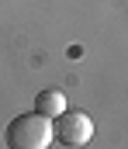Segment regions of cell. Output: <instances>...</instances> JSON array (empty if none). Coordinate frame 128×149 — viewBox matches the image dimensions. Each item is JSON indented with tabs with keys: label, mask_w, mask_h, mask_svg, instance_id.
<instances>
[{
	"label": "cell",
	"mask_w": 128,
	"mask_h": 149,
	"mask_svg": "<svg viewBox=\"0 0 128 149\" xmlns=\"http://www.w3.org/2000/svg\"><path fill=\"white\" fill-rule=\"evenodd\" d=\"M3 142H7V149H45L52 142V118H45L38 111H24L10 118Z\"/></svg>",
	"instance_id": "cell-1"
},
{
	"label": "cell",
	"mask_w": 128,
	"mask_h": 149,
	"mask_svg": "<svg viewBox=\"0 0 128 149\" xmlns=\"http://www.w3.org/2000/svg\"><path fill=\"white\" fill-rule=\"evenodd\" d=\"M52 139L62 146H86L93 139V121L86 111H66L52 118Z\"/></svg>",
	"instance_id": "cell-2"
},
{
	"label": "cell",
	"mask_w": 128,
	"mask_h": 149,
	"mask_svg": "<svg viewBox=\"0 0 128 149\" xmlns=\"http://www.w3.org/2000/svg\"><path fill=\"white\" fill-rule=\"evenodd\" d=\"M35 111L45 114V118L62 114V111H66V94H62V90H38V97H35Z\"/></svg>",
	"instance_id": "cell-3"
}]
</instances>
